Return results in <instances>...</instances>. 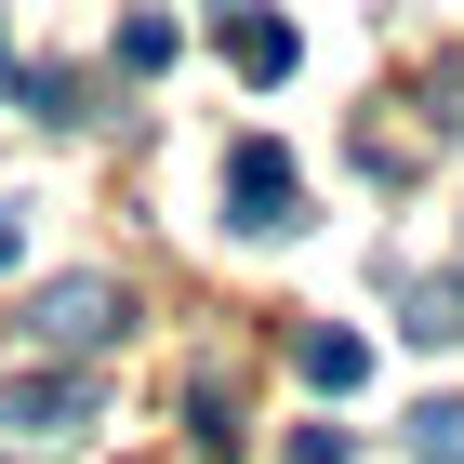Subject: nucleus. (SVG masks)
<instances>
[{
  "instance_id": "1",
  "label": "nucleus",
  "mask_w": 464,
  "mask_h": 464,
  "mask_svg": "<svg viewBox=\"0 0 464 464\" xmlns=\"http://www.w3.org/2000/svg\"><path fill=\"white\" fill-rule=\"evenodd\" d=\"M226 226H239V239H292V226H305V173H292L266 133L226 146Z\"/></svg>"
},
{
  "instance_id": "2",
  "label": "nucleus",
  "mask_w": 464,
  "mask_h": 464,
  "mask_svg": "<svg viewBox=\"0 0 464 464\" xmlns=\"http://www.w3.org/2000/svg\"><path fill=\"white\" fill-rule=\"evenodd\" d=\"M120 332H133V319H120V279H53V292H40V305H27V345L40 358H93V345H120Z\"/></svg>"
},
{
  "instance_id": "3",
  "label": "nucleus",
  "mask_w": 464,
  "mask_h": 464,
  "mask_svg": "<svg viewBox=\"0 0 464 464\" xmlns=\"http://www.w3.org/2000/svg\"><path fill=\"white\" fill-rule=\"evenodd\" d=\"M0 425H14V438H67V425H93V372H67V358L0 372Z\"/></svg>"
},
{
  "instance_id": "4",
  "label": "nucleus",
  "mask_w": 464,
  "mask_h": 464,
  "mask_svg": "<svg viewBox=\"0 0 464 464\" xmlns=\"http://www.w3.org/2000/svg\"><path fill=\"white\" fill-rule=\"evenodd\" d=\"M292 372H305V385H319V398H345L358 372H372V332H345V319H319V332H292Z\"/></svg>"
},
{
  "instance_id": "5",
  "label": "nucleus",
  "mask_w": 464,
  "mask_h": 464,
  "mask_svg": "<svg viewBox=\"0 0 464 464\" xmlns=\"http://www.w3.org/2000/svg\"><path fill=\"white\" fill-rule=\"evenodd\" d=\"M292 53H305V40H292L279 14H226V67L239 80H292Z\"/></svg>"
},
{
  "instance_id": "6",
  "label": "nucleus",
  "mask_w": 464,
  "mask_h": 464,
  "mask_svg": "<svg viewBox=\"0 0 464 464\" xmlns=\"http://www.w3.org/2000/svg\"><path fill=\"white\" fill-rule=\"evenodd\" d=\"M27 120H53V133L93 120V80H80V67H27Z\"/></svg>"
},
{
  "instance_id": "7",
  "label": "nucleus",
  "mask_w": 464,
  "mask_h": 464,
  "mask_svg": "<svg viewBox=\"0 0 464 464\" xmlns=\"http://www.w3.org/2000/svg\"><path fill=\"white\" fill-rule=\"evenodd\" d=\"M411 464H464V398H425L411 411Z\"/></svg>"
},
{
  "instance_id": "8",
  "label": "nucleus",
  "mask_w": 464,
  "mask_h": 464,
  "mask_svg": "<svg viewBox=\"0 0 464 464\" xmlns=\"http://www.w3.org/2000/svg\"><path fill=\"white\" fill-rule=\"evenodd\" d=\"M107 53H120L133 80H146V67H173V14H120V40H107Z\"/></svg>"
},
{
  "instance_id": "9",
  "label": "nucleus",
  "mask_w": 464,
  "mask_h": 464,
  "mask_svg": "<svg viewBox=\"0 0 464 464\" xmlns=\"http://www.w3.org/2000/svg\"><path fill=\"white\" fill-rule=\"evenodd\" d=\"M345 451H358L345 425H292V464H345Z\"/></svg>"
},
{
  "instance_id": "10",
  "label": "nucleus",
  "mask_w": 464,
  "mask_h": 464,
  "mask_svg": "<svg viewBox=\"0 0 464 464\" xmlns=\"http://www.w3.org/2000/svg\"><path fill=\"white\" fill-rule=\"evenodd\" d=\"M14 252H27V226H14V213H0V266H14Z\"/></svg>"
},
{
  "instance_id": "11",
  "label": "nucleus",
  "mask_w": 464,
  "mask_h": 464,
  "mask_svg": "<svg viewBox=\"0 0 464 464\" xmlns=\"http://www.w3.org/2000/svg\"><path fill=\"white\" fill-rule=\"evenodd\" d=\"M0 80H14V40H0Z\"/></svg>"
}]
</instances>
